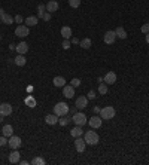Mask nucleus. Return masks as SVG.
I'll list each match as a JSON object with an SVG mask.
<instances>
[{"mask_svg":"<svg viewBox=\"0 0 149 165\" xmlns=\"http://www.w3.org/2000/svg\"><path fill=\"white\" fill-rule=\"evenodd\" d=\"M84 140H85L86 144H90V146H96L98 144V134L96 131H86L84 132Z\"/></svg>","mask_w":149,"mask_h":165,"instance_id":"nucleus-1","label":"nucleus"},{"mask_svg":"<svg viewBox=\"0 0 149 165\" xmlns=\"http://www.w3.org/2000/svg\"><path fill=\"white\" fill-rule=\"evenodd\" d=\"M54 113L57 114L58 118H61V116H66V114L69 113V104L67 103H57L55 106H54Z\"/></svg>","mask_w":149,"mask_h":165,"instance_id":"nucleus-2","label":"nucleus"},{"mask_svg":"<svg viewBox=\"0 0 149 165\" xmlns=\"http://www.w3.org/2000/svg\"><path fill=\"white\" fill-rule=\"evenodd\" d=\"M115 114H116V112H115V107H112V106H106V107H103L102 110H100V118L102 119H113Z\"/></svg>","mask_w":149,"mask_h":165,"instance_id":"nucleus-3","label":"nucleus"},{"mask_svg":"<svg viewBox=\"0 0 149 165\" xmlns=\"http://www.w3.org/2000/svg\"><path fill=\"white\" fill-rule=\"evenodd\" d=\"M72 122H74V125L84 126L86 124V116L82 113V112H79V113H74L73 118H72Z\"/></svg>","mask_w":149,"mask_h":165,"instance_id":"nucleus-4","label":"nucleus"},{"mask_svg":"<svg viewBox=\"0 0 149 165\" xmlns=\"http://www.w3.org/2000/svg\"><path fill=\"white\" fill-rule=\"evenodd\" d=\"M21 144H23V141H21V138L18 136H11L9 140H8V146L11 149H19Z\"/></svg>","mask_w":149,"mask_h":165,"instance_id":"nucleus-5","label":"nucleus"},{"mask_svg":"<svg viewBox=\"0 0 149 165\" xmlns=\"http://www.w3.org/2000/svg\"><path fill=\"white\" fill-rule=\"evenodd\" d=\"M30 34V29L27 25H23V24H19L17 29H15V36L18 37H27Z\"/></svg>","mask_w":149,"mask_h":165,"instance_id":"nucleus-6","label":"nucleus"},{"mask_svg":"<svg viewBox=\"0 0 149 165\" xmlns=\"http://www.w3.org/2000/svg\"><path fill=\"white\" fill-rule=\"evenodd\" d=\"M0 18H2V23L6 24V25H11V24L14 23V17L9 15L8 12H5L2 8H0Z\"/></svg>","mask_w":149,"mask_h":165,"instance_id":"nucleus-7","label":"nucleus"},{"mask_svg":"<svg viewBox=\"0 0 149 165\" xmlns=\"http://www.w3.org/2000/svg\"><path fill=\"white\" fill-rule=\"evenodd\" d=\"M103 40L106 45H112L115 40H116V34H115V31H112V30H109V31H106L103 36Z\"/></svg>","mask_w":149,"mask_h":165,"instance_id":"nucleus-8","label":"nucleus"},{"mask_svg":"<svg viewBox=\"0 0 149 165\" xmlns=\"http://www.w3.org/2000/svg\"><path fill=\"white\" fill-rule=\"evenodd\" d=\"M103 82L108 83V85H113L115 82H116V73L115 72H108V73L104 74Z\"/></svg>","mask_w":149,"mask_h":165,"instance_id":"nucleus-9","label":"nucleus"},{"mask_svg":"<svg viewBox=\"0 0 149 165\" xmlns=\"http://www.w3.org/2000/svg\"><path fill=\"white\" fill-rule=\"evenodd\" d=\"M85 146H86L85 140H84V138H80V137H76V140H74V147H76V152L82 153V152L85 150Z\"/></svg>","mask_w":149,"mask_h":165,"instance_id":"nucleus-10","label":"nucleus"},{"mask_svg":"<svg viewBox=\"0 0 149 165\" xmlns=\"http://www.w3.org/2000/svg\"><path fill=\"white\" fill-rule=\"evenodd\" d=\"M88 124H90L91 128H100L102 124H103V119H102V118H98V116H92V118L88 119Z\"/></svg>","mask_w":149,"mask_h":165,"instance_id":"nucleus-11","label":"nucleus"},{"mask_svg":"<svg viewBox=\"0 0 149 165\" xmlns=\"http://www.w3.org/2000/svg\"><path fill=\"white\" fill-rule=\"evenodd\" d=\"M58 8H60V5H58L57 0H49V2L46 3V12H49V13H52V12H57Z\"/></svg>","mask_w":149,"mask_h":165,"instance_id":"nucleus-12","label":"nucleus"},{"mask_svg":"<svg viewBox=\"0 0 149 165\" xmlns=\"http://www.w3.org/2000/svg\"><path fill=\"white\" fill-rule=\"evenodd\" d=\"M0 113L3 114V116H9L12 113V106L9 103H2L0 104Z\"/></svg>","mask_w":149,"mask_h":165,"instance_id":"nucleus-13","label":"nucleus"},{"mask_svg":"<svg viewBox=\"0 0 149 165\" xmlns=\"http://www.w3.org/2000/svg\"><path fill=\"white\" fill-rule=\"evenodd\" d=\"M74 104H76V107H78V109H80V110H82V109H85L86 106H88V98L84 97V95H80V97L76 98Z\"/></svg>","mask_w":149,"mask_h":165,"instance_id":"nucleus-14","label":"nucleus"},{"mask_svg":"<svg viewBox=\"0 0 149 165\" xmlns=\"http://www.w3.org/2000/svg\"><path fill=\"white\" fill-rule=\"evenodd\" d=\"M63 94L66 98H73L74 97V88L72 85H64L63 86Z\"/></svg>","mask_w":149,"mask_h":165,"instance_id":"nucleus-15","label":"nucleus"},{"mask_svg":"<svg viewBox=\"0 0 149 165\" xmlns=\"http://www.w3.org/2000/svg\"><path fill=\"white\" fill-rule=\"evenodd\" d=\"M9 162L11 164H18L19 162V152L17 149H12V152L9 153Z\"/></svg>","mask_w":149,"mask_h":165,"instance_id":"nucleus-16","label":"nucleus"},{"mask_svg":"<svg viewBox=\"0 0 149 165\" xmlns=\"http://www.w3.org/2000/svg\"><path fill=\"white\" fill-rule=\"evenodd\" d=\"M17 52L18 54H21V55H24V54H27V51H29V45H27V42H19L17 45Z\"/></svg>","mask_w":149,"mask_h":165,"instance_id":"nucleus-17","label":"nucleus"},{"mask_svg":"<svg viewBox=\"0 0 149 165\" xmlns=\"http://www.w3.org/2000/svg\"><path fill=\"white\" fill-rule=\"evenodd\" d=\"M45 122L48 124V125H55V124H58V116L55 113L46 114V116H45Z\"/></svg>","mask_w":149,"mask_h":165,"instance_id":"nucleus-18","label":"nucleus"},{"mask_svg":"<svg viewBox=\"0 0 149 165\" xmlns=\"http://www.w3.org/2000/svg\"><path fill=\"white\" fill-rule=\"evenodd\" d=\"M70 136L72 137H80V136H84V130H82V126L79 125H74V128H72V131H70Z\"/></svg>","mask_w":149,"mask_h":165,"instance_id":"nucleus-19","label":"nucleus"},{"mask_svg":"<svg viewBox=\"0 0 149 165\" xmlns=\"http://www.w3.org/2000/svg\"><path fill=\"white\" fill-rule=\"evenodd\" d=\"M37 23H39V18L35 17V15L25 18V24H27V27H35V25H37Z\"/></svg>","mask_w":149,"mask_h":165,"instance_id":"nucleus-20","label":"nucleus"},{"mask_svg":"<svg viewBox=\"0 0 149 165\" xmlns=\"http://www.w3.org/2000/svg\"><path fill=\"white\" fill-rule=\"evenodd\" d=\"M52 83L57 86V88H63V86L66 85V79H64L63 76H55L54 80H52Z\"/></svg>","mask_w":149,"mask_h":165,"instance_id":"nucleus-21","label":"nucleus"},{"mask_svg":"<svg viewBox=\"0 0 149 165\" xmlns=\"http://www.w3.org/2000/svg\"><path fill=\"white\" fill-rule=\"evenodd\" d=\"M27 64V60H25V57L24 55H21V54H18L17 57H15V66H18V67H24Z\"/></svg>","mask_w":149,"mask_h":165,"instance_id":"nucleus-22","label":"nucleus"},{"mask_svg":"<svg viewBox=\"0 0 149 165\" xmlns=\"http://www.w3.org/2000/svg\"><path fill=\"white\" fill-rule=\"evenodd\" d=\"M61 36H63V39H72V29L70 27H63L61 29Z\"/></svg>","mask_w":149,"mask_h":165,"instance_id":"nucleus-23","label":"nucleus"},{"mask_svg":"<svg viewBox=\"0 0 149 165\" xmlns=\"http://www.w3.org/2000/svg\"><path fill=\"white\" fill-rule=\"evenodd\" d=\"M115 31V34H116V37H119V39H127V31L124 29H122V27H118V29L116 30H113Z\"/></svg>","mask_w":149,"mask_h":165,"instance_id":"nucleus-24","label":"nucleus"},{"mask_svg":"<svg viewBox=\"0 0 149 165\" xmlns=\"http://www.w3.org/2000/svg\"><path fill=\"white\" fill-rule=\"evenodd\" d=\"M79 45H80V48H84V49H90V48H91V45H92V42H91V39L85 37V39H82L79 42Z\"/></svg>","mask_w":149,"mask_h":165,"instance_id":"nucleus-25","label":"nucleus"},{"mask_svg":"<svg viewBox=\"0 0 149 165\" xmlns=\"http://www.w3.org/2000/svg\"><path fill=\"white\" fill-rule=\"evenodd\" d=\"M2 132H3L5 137H11V136H14V128H12V125H5Z\"/></svg>","mask_w":149,"mask_h":165,"instance_id":"nucleus-26","label":"nucleus"},{"mask_svg":"<svg viewBox=\"0 0 149 165\" xmlns=\"http://www.w3.org/2000/svg\"><path fill=\"white\" fill-rule=\"evenodd\" d=\"M69 122H72V118H67V114L66 116H61V118H58V124L61 126H66Z\"/></svg>","mask_w":149,"mask_h":165,"instance_id":"nucleus-27","label":"nucleus"},{"mask_svg":"<svg viewBox=\"0 0 149 165\" xmlns=\"http://www.w3.org/2000/svg\"><path fill=\"white\" fill-rule=\"evenodd\" d=\"M25 104H27V107H36V100L35 97H31V95H29V97L25 98Z\"/></svg>","mask_w":149,"mask_h":165,"instance_id":"nucleus-28","label":"nucleus"},{"mask_svg":"<svg viewBox=\"0 0 149 165\" xmlns=\"http://www.w3.org/2000/svg\"><path fill=\"white\" fill-rule=\"evenodd\" d=\"M46 11V5H43V3H40L39 6H37V18H42L43 17V13H45Z\"/></svg>","mask_w":149,"mask_h":165,"instance_id":"nucleus-29","label":"nucleus"},{"mask_svg":"<svg viewBox=\"0 0 149 165\" xmlns=\"http://www.w3.org/2000/svg\"><path fill=\"white\" fill-rule=\"evenodd\" d=\"M106 92H108V83H100V85H98V94L104 95Z\"/></svg>","mask_w":149,"mask_h":165,"instance_id":"nucleus-30","label":"nucleus"},{"mask_svg":"<svg viewBox=\"0 0 149 165\" xmlns=\"http://www.w3.org/2000/svg\"><path fill=\"white\" fill-rule=\"evenodd\" d=\"M30 164H33V165H45V159H43V158H39V156H37V158H35V159L31 161V162H30Z\"/></svg>","mask_w":149,"mask_h":165,"instance_id":"nucleus-31","label":"nucleus"},{"mask_svg":"<svg viewBox=\"0 0 149 165\" xmlns=\"http://www.w3.org/2000/svg\"><path fill=\"white\" fill-rule=\"evenodd\" d=\"M70 85L73 86V88H78V86L80 85V79H78V77H73V79H72V82H70Z\"/></svg>","mask_w":149,"mask_h":165,"instance_id":"nucleus-32","label":"nucleus"},{"mask_svg":"<svg viewBox=\"0 0 149 165\" xmlns=\"http://www.w3.org/2000/svg\"><path fill=\"white\" fill-rule=\"evenodd\" d=\"M69 5L72 6V8H79V5H80V0H69Z\"/></svg>","mask_w":149,"mask_h":165,"instance_id":"nucleus-33","label":"nucleus"},{"mask_svg":"<svg viewBox=\"0 0 149 165\" xmlns=\"http://www.w3.org/2000/svg\"><path fill=\"white\" fill-rule=\"evenodd\" d=\"M70 45H72V43H70L69 39H64L63 40V49H70Z\"/></svg>","mask_w":149,"mask_h":165,"instance_id":"nucleus-34","label":"nucleus"},{"mask_svg":"<svg viewBox=\"0 0 149 165\" xmlns=\"http://www.w3.org/2000/svg\"><path fill=\"white\" fill-rule=\"evenodd\" d=\"M96 97H97V95H96V91H92V89L88 92V95H86V98H88V100H94Z\"/></svg>","mask_w":149,"mask_h":165,"instance_id":"nucleus-35","label":"nucleus"},{"mask_svg":"<svg viewBox=\"0 0 149 165\" xmlns=\"http://www.w3.org/2000/svg\"><path fill=\"white\" fill-rule=\"evenodd\" d=\"M6 144H8V137L2 136L0 137V146H6Z\"/></svg>","mask_w":149,"mask_h":165,"instance_id":"nucleus-36","label":"nucleus"},{"mask_svg":"<svg viewBox=\"0 0 149 165\" xmlns=\"http://www.w3.org/2000/svg\"><path fill=\"white\" fill-rule=\"evenodd\" d=\"M142 33L143 34H146V33H149V24H143V25H142Z\"/></svg>","mask_w":149,"mask_h":165,"instance_id":"nucleus-37","label":"nucleus"},{"mask_svg":"<svg viewBox=\"0 0 149 165\" xmlns=\"http://www.w3.org/2000/svg\"><path fill=\"white\" fill-rule=\"evenodd\" d=\"M14 21H15L17 24H21V23L24 21V18L21 17V15H15V18H14Z\"/></svg>","mask_w":149,"mask_h":165,"instance_id":"nucleus-38","label":"nucleus"},{"mask_svg":"<svg viewBox=\"0 0 149 165\" xmlns=\"http://www.w3.org/2000/svg\"><path fill=\"white\" fill-rule=\"evenodd\" d=\"M42 19H43V21H49V19H51V13H49V12H45L43 17H42Z\"/></svg>","mask_w":149,"mask_h":165,"instance_id":"nucleus-39","label":"nucleus"},{"mask_svg":"<svg viewBox=\"0 0 149 165\" xmlns=\"http://www.w3.org/2000/svg\"><path fill=\"white\" fill-rule=\"evenodd\" d=\"M80 40L79 39H76V37H72V40H70V43H73V45H78Z\"/></svg>","mask_w":149,"mask_h":165,"instance_id":"nucleus-40","label":"nucleus"},{"mask_svg":"<svg viewBox=\"0 0 149 165\" xmlns=\"http://www.w3.org/2000/svg\"><path fill=\"white\" fill-rule=\"evenodd\" d=\"M18 164H21V165H29V161H21L19 159V162Z\"/></svg>","mask_w":149,"mask_h":165,"instance_id":"nucleus-41","label":"nucleus"},{"mask_svg":"<svg viewBox=\"0 0 149 165\" xmlns=\"http://www.w3.org/2000/svg\"><path fill=\"white\" fill-rule=\"evenodd\" d=\"M145 39H146V43L149 45V33H146V36H145Z\"/></svg>","mask_w":149,"mask_h":165,"instance_id":"nucleus-42","label":"nucleus"},{"mask_svg":"<svg viewBox=\"0 0 149 165\" xmlns=\"http://www.w3.org/2000/svg\"><path fill=\"white\" fill-rule=\"evenodd\" d=\"M100 110H102V109H98V107H94V113H100Z\"/></svg>","mask_w":149,"mask_h":165,"instance_id":"nucleus-43","label":"nucleus"},{"mask_svg":"<svg viewBox=\"0 0 149 165\" xmlns=\"http://www.w3.org/2000/svg\"><path fill=\"white\" fill-rule=\"evenodd\" d=\"M15 48H17V46H15V45H9V49H11V51H14Z\"/></svg>","mask_w":149,"mask_h":165,"instance_id":"nucleus-44","label":"nucleus"},{"mask_svg":"<svg viewBox=\"0 0 149 165\" xmlns=\"http://www.w3.org/2000/svg\"><path fill=\"white\" fill-rule=\"evenodd\" d=\"M3 118H5V116H3V114L0 113V122H2V120H3Z\"/></svg>","mask_w":149,"mask_h":165,"instance_id":"nucleus-45","label":"nucleus"},{"mask_svg":"<svg viewBox=\"0 0 149 165\" xmlns=\"http://www.w3.org/2000/svg\"><path fill=\"white\" fill-rule=\"evenodd\" d=\"M0 24H2V18H0Z\"/></svg>","mask_w":149,"mask_h":165,"instance_id":"nucleus-46","label":"nucleus"},{"mask_svg":"<svg viewBox=\"0 0 149 165\" xmlns=\"http://www.w3.org/2000/svg\"><path fill=\"white\" fill-rule=\"evenodd\" d=\"M0 40H2V36H0Z\"/></svg>","mask_w":149,"mask_h":165,"instance_id":"nucleus-47","label":"nucleus"}]
</instances>
